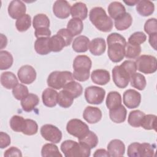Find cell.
Instances as JSON below:
<instances>
[{"mask_svg": "<svg viewBox=\"0 0 157 157\" xmlns=\"http://www.w3.org/2000/svg\"><path fill=\"white\" fill-rule=\"evenodd\" d=\"M74 98L66 91L61 90L58 93L57 104L63 108H69L73 103Z\"/></svg>", "mask_w": 157, "mask_h": 157, "instance_id": "38", "label": "cell"}, {"mask_svg": "<svg viewBox=\"0 0 157 157\" xmlns=\"http://www.w3.org/2000/svg\"><path fill=\"white\" fill-rule=\"evenodd\" d=\"M33 26L36 29L40 28L50 27V20L48 17L44 13H39L36 15L33 20Z\"/></svg>", "mask_w": 157, "mask_h": 157, "instance_id": "37", "label": "cell"}, {"mask_svg": "<svg viewBox=\"0 0 157 157\" xmlns=\"http://www.w3.org/2000/svg\"><path fill=\"white\" fill-rule=\"evenodd\" d=\"M13 56L10 53L6 50L0 51V69L6 70L9 69L13 64Z\"/></svg>", "mask_w": 157, "mask_h": 157, "instance_id": "39", "label": "cell"}, {"mask_svg": "<svg viewBox=\"0 0 157 157\" xmlns=\"http://www.w3.org/2000/svg\"><path fill=\"white\" fill-rule=\"evenodd\" d=\"M34 34L37 39L42 37H50L51 36V31L49 28H40L35 29Z\"/></svg>", "mask_w": 157, "mask_h": 157, "instance_id": "50", "label": "cell"}, {"mask_svg": "<svg viewBox=\"0 0 157 157\" xmlns=\"http://www.w3.org/2000/svg\"><path fill=\"white\" fill-rule=\"evenodd\" d=\"M140 126L146 130L154 129L156 131V116L155 115H145L142 120Z\"/></svg>", "mask_w": 157, "mask_h": 157, "instance_id": "41", "label": "cell"}, {"mask_svg": "<svg viewBox=\"0 0 157 157\" xmlns=\"http://www.w3.org/2000/svg\"><path fill=\"white\" fill-rule=\"evenodd\" d=\"M58 93L52 88H46L42 94V102L44 105L48 107L56 106L58 100Z\"/></svg>", "mask_w": 157, "mask_h": 157, "instance_id": "18", "label": "cell"}, {"mask_svg": "<svg viewBox=\"0 0 157 157\" xmlns=\"http://www.w3.org/2000/svg\"><path fill=\"white\" fill-rule=\"evenodd\" d=\"M57 34L61 35L63 37V39L65 40L67 46H69L71 44L73 36L71 34V33L68 31V30L67 29H65V28L60 29L57 32Z\"/></svg>", "mask_w": 157, "mask_h": 157, "instance_id": "52", "label": "cell"}, {"mask_svg": "<svg viewBox=\"0 0 157 157\" xmlns=\"http://www.w3.org/2000/svg\"><path fill=\"white\" fill-rule=\"evenodd\" d=\"M123 103L129 109L139 107L141 102V94L135 90L129 89L123 93Z\"/></svg>", "mask_w": 157, "mask_h": 157, "instance_id": "11", "label": "cell"}, {"mask_svg": "<svg viewBox=\"0 0 157 157\" xmlns=\"http://www.w3.org/2000/svg\"><path fill=\"white\" fill-rule=\"evenodd\" d=\"M12 94L16 99L21 100L29 94L28 87L25 85L18 83L12 89Z\"/></svg>", "mask_w": 157, "mask_h": 157, "instance_id": "45", "label": "cell"}, {"mask_svg": "<svg viewBox=\"0 0 157 157\" xmlns=\"http://www.w3.org/2000/svg\"><path fill=\"white\" fill-rule=\"evenodd\" d=\"M31 18L28 14H25L17 20L15 26L17 29L20 32H25L27 31L31 26Z\"/></svg>", "mask_w": 157, "mask_h": 157, "instance_id": "40", "label": "cell"}, {"mask_svg": "<svg viewBox=\"0 0 157 157\" xmlns=\"http://www.w3.org/2000/svg\"><path fill=\"white\" fill-rule=\"evenodd\" d=\"M25 124V119L19 115H13L10 120V126L15 132H22Z\"/></svg>", "mask_w": 157, "mask_h": 157, "instance_id": "43", "label": "cell"}, {"mask_svg": "<svg viewBox=\"0 0 157 157\" xmlns=\"http://www.w3.org/2000/svg\"><path fill=\"white\" fill-rule=\"evenodd\" d=\"M63 88V90L67 92L74 99L79 97L83 93L82 86L74 80L67 83Z\"/></svg>", "mask_w": 157, "mask_h": 157, "instance_id": "31", "label": "cell"}, {"mask_svg": "<svg viewBox=\"0 0 157 157\" xmlns=\"http://www.w3.org/2000/svg\"><path fill=\"white\" fill-rule=\"evenodd\" d=\"M92 62L86 55L77 56L73 62L74 72L72 75L74 79L79 82H85L90 77Z\"/></svg>", "mask_w": 157, "mask_h": 157, "instance_id": "4", "label": "cell"}, {"mask_svg": "<svg viewBox=\"0 0 157 157\" xmlns=\"http://www.w3.org/2000/svg\"><path fill=\"white\" fill-rule=\"evenodd\" d=\"M1 83L5 88L10 90L13 89L18 83V81L13 72L7 71L1 74Z\"/></svg>", "mask_w": 157, "mask_h": 157, "instance_id": "24", "label": "cell"}, {"mask_svg": "<svg viewBox=\"0 0 157 157\" xmlns=\"http://www.w3.org/2000/svg\"><path fill=\"white\" fill-rule=\"evenodd\" d=\"M141 52L140 45H137L134 44H131L126 42L125 48V55L126 58L134 59L137 58Z\"/></svg>", "mask_w": 157, "mask_h": 157, "instance_id": "42", "label": "cell"}, {"mask_svg": "<svg viewBox=\"0 0 157 157\" xmlns=\"http://www.w3.org/2000/svg\"><path fill=\"white\" fill-rule=\"evenodd\" d=\"M83 29V25L82 20L79 18H72L67 23V29L73 37L81 34Z\"/></svg>", "mask_w": 157, "mask_h": 157, "instance_id": "30", "label": "cell"}, {"mask_svg": "<svg viewBox=\"0 0 157 157\" xmlns=\"http://www.w3.org/2000/svg\"><path fill=\"white\" fill-rule=\"evenodd\" d=\"M67 132L77 137L78 139L83 137L89 131L88 126L80 119L74 118L69 120L66 125Z\"/></svg>", "mask_w": 157, "mask_h": 157, "instance_id": "8", "label": "cell"}, {"mask_svg": "<svg viewBox=\"0 0 157 157\" xmlns=\"http://www.w3.org/2000/svg\"><path fill=\"white\" fill-rule=\"evenodd\" d=\"M1 48L2 49L3 48L6 47L7 43V39L6 36H4L2 34H1Z\"/></svg>", "mask_w": 157, "mask_h": 157, "instance_id": "56", "label": "cell"}, {"mask_svg": "<svg viewBox=\"0 0 157 157\" xmlns=\"http://www.w3.org/2000/svg\"><path fill=\"white\" fill-rule=\"evenodd\" d=\"M91 78L94 83L99 85H105L110 82V75L107 70L96 69L91 72Z\"/></svg>", "mask_w": 157, "mask_h": 157, "instance_id": "17", "label": "cell"}, {"mask_svg": "<svg viewBox=\"0 0 157 157\" xmlns=\"http://www.w3.org/2000/svg\"><path fill=\"white\" fill-rule=\"evenodd\" d=\"M129 82L132 87L140 91L144 90L147 85L146 79L144 75L137 72L134 73L131 77Z\"/></svg>", "mask_w": 157, "mask_h": 157, "instance_id": "35", "label": "cell"}, {"mask_svg": "<svg viewBox=\"0 0 157 157\" xmlns=\"http://www.w3.org/2000/svg\"><path fill=\"white\" fill-rule=\"evenodd\" d=\"M145 115V114L144 112L139 110H132L130 112L128 115V122L131 126L134 128H139L140 126L142 120Z\"/></svg>", "mask_w": 157, "mask_h": 157, "instance_id": "34", "label": "cell"}, {"mask_svg": "<svg viewBox=\"0 0 157 157\" xmlns=\"http://www.w3.org/2000/svg\"><path fill=\"white\" fill-rule=\"evenodd\" d=\"M105 91L101 87L90 86L85 90V98L86 102L91 104H101L105 98Z\"/></svg>", "mask_w": 157, "mask_h": 157, "instance_id": "9", "label": "cell"}, {"mask_svg": "<svg viewBox=\"0 0 157 157\" xmlns=\"http://www.w3.org/2000/svg\"><path fill=\"white\" fill-rule=\"evenodd\" d=\"M41 155L42 157L62 156V155L59 151L58 147L53 143L44 145L41 149Z\"/></svg>", "mask_w": 157, "mask_h": 157, "instance_id": "33", "label": "cell"}, {"mask_svg": "<svg viewBox=\"0 0 157 157\" xmlns=\"http://www.w3.org/2000/svg\"><path fill=\"white\" fill-rule=\"evenodd\" d=\"M8 13L13 19H18L26 14V7L21 1H12L8 6Z\"/></svg>", "mask_w": 157, "mask_h": 157, "instance_id": "14", "label": "cell"}, {"mask_svg": "<svg viewBox=\"0 0 157 157\" xmlns=\"http://www.w3.org/2000/svg\"><path fill=\"white\" fill-rule=\"evenodd\" d=\"M132 18L130 13L126 12L124 14L115 20L114 25L118 31H124L128 29L132 25Z\"/></svg>", "mask_w": 157, "mask_h": 157, "instance_id": "29", "label": "cell"}, {"mask_svg": "<svg viewBox=\"0 0 157 157\" xmlns=\"http://www.w3.org/2000/svg\"><path fill=\"white\" fill-rule=\"evenodd\" d=\"M89 44L90 40L86 36H79L74 39L72 44V47L75 52L83 53L88 50Z\"/></svg>", "mask_w": 157, "mask_h": 157, "instance_id": "25", "label": "cell"}, {"mask_svg": "<svg viewBox=\"0 0 157 157\" xmlns=\"http://www.w3.org/2000/svg\"><path fill=\"white\" fill-rule=\"evenodd\" d=\"M40 134L42 137L47 141L53 144L59 143L62 139V132L56 126L46 124L40 128Z\"/></svg>", "mask_w": 157, "mask_h": 157, "instance_id": "10", "label": "cell"}, {"mask_svg": "<svg viewBox=\"0 0 157 157\" xmlns=\"http://www.w3.org/2000/svg\"><path fill=\"white\" fill-rule=\"evenodd\" d=\"M72 73L70 71H53L51 72L47 78V85L49 87L60 90L63 88L67 83L74 81Z\"/></svg>", "mask_w": 157, "mask_h": 157, "instance_id": "6", "label": "cell"}, {"mask_svg": "<svg viewBox=\"0 0 157 157\" xmlns=\"http://www.w3.org/2000/svg\"><path fill=\"white\" fill-rule=\"evenodd\" d=\"M83 117L88 123L94 124L101 120L102 112L96 107L88 106L83 110Z\"/></svg>", "mask_w": 157, "mask_h": 157, "instance_id": "15", "label": "cell"}, {"mask_svg": "<svg viewBox=\"0 0 157 157\" xmlns=\"http://www.w3.org/2000/svg\"><path fill=\"white\" fill-rule=\"evenodd\" d=\"M78 142L87 145L90 149L96 147L98 144V137L91 131H89L83 137L78 139Z\"/></svg>", "mask_w": 157, "mask_h": 157, "instance_id": "36", "label": "cell"}, {"mask_svg": "<svg viewBox=\"0 0 157 157\" xmlns=\"http://www.w3.org/2000/svg\"><path fill=\"white\" fill-rule=\"evenodd\" d=\"M105 104L109 110L118 107L121 104V94L117 91L109 92L107 96Z\"/></svg>", "mask_w": 157, "mask_h": 157, "instance_id": "32", "label": "cell"}, {"mask_svg": "<svg viewBox=\"0 0 157 157\" xmlns=\"http://www.w3.org/2000/svg\"><path fill=\"white\" fill-rule=\"evenodd\" d=\"M156 39H157V34L149 35V39H148L149 44L155 50H156Z\"/></svg>", "mask_w": 157, "mask_h": 157, "instance_id": "55", "label": "cell"}, {"mask_svg": "<svg viewBox=\"0 0 157 157\" xmlns=\"http://www.w3.org/2000/svg\"><path fill=\"white\" fill-rule=\"evenodd\" d=\"M49 45L51 52H59L61 51L64 47L67 46L63 37L57 33L50 37Z\"/></svg>", "mask_w": 157, "mask_h": 157, "instance_id": "28", "label": "cell"}, {"mask_svg": "<svg viewBox=\"0 0 157 157\" xmlns=\"http://www.w3.org/2000/svg\"><path fill=\"white\" fill-rule=\"evenodd\" d=\"M155 10L154 4L148 0L139 1L136 4V11L143 17H148L151 15Z\"/></svg>", "mask_w": 157, "mask_h": 157, "instance_id": "23", "label": "cell"}, {"mask_svg": "<svg viewBox=\"0 0 157 157\" xmlns=\"http://www.w3.org/2000/svg\"><path fill=\"white\" fill-rule=\"evenodd\" d=\"M71 14L72 18L85 20L88 17V9L86 4L82 2L75 3L71 7Z\"/></svg>", "mask_w": 157, "mask_h": 157, "instance_id": "22", "label": "cell"}, {"mask_svg": "<svg viewBox=\"0 0 157 157\" xmlns=\"http://www.w3.org/2000/svg\"><path fill=\"white\" fill-rule=\"evenodd\" d=\"M4 156L6 157L22 156V153L20 150L18 148L15 147H11L5 151Z\"/></svg>", "mask_w": 157, "mask_h": 157, "instance_id": "53", "label": "cell"}, {"mask_svg": "<svg viewBox=\"0 0 157 157\" xmlns=\"http://www.w3.org/2000/svg\"><path fill=\"white\" fill-rule=\"evenodd\" d=\"M127 110L124 106L120 105L118 107L109 110V117L110 120L116 123H121L126 120Z\"/></svg>", "mask_w": 157, "mask_h": 157, "instance_id": "21", "label": "cell"}, {"mask_svg": "<svg viewBox=\"0 0 157 157\" xmlns=\"http://www.w3.org/2000/svg\"><path fill=\"white\" fill-rule=\"evenodd\" d=\"M108 44L107 55L113 63L120 62L124 57L126 40L121 34L113 33L107 37Z\"/></svg>", "mask_w": 157, "mask_h": 157, "instance_id": "2", "label": "cell"}, {"mask_svg": "<svg viewBox=\"0 0 157 157\" xmlns=\"http://www.w3.org/2000/svg\"><path fill=\"white\" fill-rule=\"evenodd\" d=\"M107 151L110 156H123L125 152L124 144L119 139H113L107 145Z\"/></svg>", "mask_w": 157, "mask_h": 157, "instance_id": "16", "label": "cell"}, {"mask_svg": "<svg viewBox=\"0 0 157 157\" xmlns=\"http://www.w3.org/2000/svg\"><path fill=\"white\" fill-rule=\"evenodd\" d=\"M39 98L37 95L29 93L21 100V105L23 110L26 112H31L39 104Z\"/></svg>", "mask_w": 157, "mask_h": 157, "instance_id": "20", "label": "cell"}, {"mask_svg": "<svg viewBox=\"0 0 157 157\" xmlns=\"http://www.w3.org/2000/svg\"><path fill=\"white\" fill-rule=\"evenodd\" d=\"M89 18L91 23L100 31L110 32L113 28V21L101 7L92 8L89 13Z\"/></svg>", "mask_w": 157, "mask_h": 157, "instance_id": "3", "label": "cell"}, {"mask_svg": "<svg viewBox=\"0 0 157 157\" xmlns=\"http://www.w3.org/2000/svg\"><path fill=\"white\" fill-rule=\"evenodd\" d=\"M53 12L59 18H67L70 15L71 6L67 1L57 0L53 4Z\"/></svg>", "mask_w": 157, "mask_h": 157, "instance_id": "13", "label": "cell"}, {"mask_svg": "<svg viewBox=\"0 0 157 157\" xmlns=\"http://www.w3.org/2000/svg\"><path fill=\"white\" fill-rule=\"evenodd\" d=\"M50 37L38 38L34 42L35 51L39 55H45L51 52L49 45Z\"/></svg>", "mask_w": 157, "mask_h": 157, "instance_id": "26", "label": "cell"}, {"mask_svg": "<svg viewBox=\"0 0 157 157\" xmlns=\"http://www.w3.org/2000/svg\"><path fill=\"white\" fill-rule=\"evenodd\" d=\"M88 49L90 53L93 55L100 56L102 55L106 49L105 40L101 37L93 39L89 44Z\"/></svg>", "mask_w": 157, "mask_h": 157, "instance_id": "19", "label": "cell"}, {"mask_svg": "<svg viewBox=\"0 0 157 157\" xmlns=\"http://www.w3.org/2000/svg\"><path fill=\"white\" fill-rule=\"evenodd\" d=\"M38 131V125L37 123L31 119H25V127L22 131L23 134L27 136H33L36 134Z\"/></svg>", "mask_w": 157, "mask_h": 157, "instance_id": "44", "label": "cell"}, {"mask_svg": "<svg viewBox=\"0 0 157 157\" xmlns=\"http://www.w3.org/2000/svg\"><path fill=\"white\" fill-rule=\"evenodd\" d=\"M136 71V63L131 60H126L121 65L115 66L112 71L115 85L119 88H126L129 84L131 77Z\"/></svg>", "mask_w": 157, "mask_h": 157, "instance_id": "1", "label": "cell"}, {"mask_svg": "<svg viewBox=\"0 0 157 157\" xmlns=\"http://www.w3.org/2000/svg\"><path fill=\"white\" fill-rule=\"evenodd\" d=\"M17 75L22 83L31 84L36 78V72L31 66L24 65L18 69Z\"/></svg>", "mask_w": 157, "mask_h": 157, "instance_id": "12", "label": "cell"}, {"mask_svg": "<svg viewBox=\"0 0 157 157\" xmlns=\"http://www.w3.org/2000/svg\"><path fill=\"white\" fill-rule=\"evenodd\" d=\"M139 153V157L153 156L155 155V148L151 144L144 142L140 144Z\"/></svg>", "mask_w": 157, "mask_h": 157, "instance_id": "46", "label": "cell"}, {"mask_svg": "<svg viewBox=\"0 0 157 157\" xmlns=\"http://www.w3.org/2000/svg\"><path fill=\"white\" fill-rule=\"evenodd\" d=\"M10 137L6 132H0V148H4L8 147L10 144Z\"/></svg>", "mask_w": 157, "mask_h": 157, "instance_id": "51", "label": "cell"}, {"mask_svg": "<svg viewBox=\"0 0 157 157\" xmlns=\"http://www.w3.org/2000/svg\"><path fill=\"white\" fill-rule=\"evenodd\" d=\"M138 0H129V1H124V2L125 4H126L127 5L129 6H133L134 5H136L137 3L138 2Z\"/></svg>", "mask_w": 157, "mask_h": 157, "instance_id": "57", "label": "cell"}, {"mask_svg": "<svg viewBox=\"0 0 157 157\" xmlns=\"http://www.w3.org/2000/svg\"><path fill=\"white\" fill-rule=\"evenodd\" d=\"M94 157H102V156H110L107 151L105 149H98L95 151L94 153L93 154Z\"/></svg>", "mask_w": 157, "mask_h": 157, "instance_id": "54", "label": "cell"}, {"mask_svg": "<svg viewBox=\"0 0 157 157\" xmlns=\"http://www.w3.org/2000/svg\"><path fill=\"white\" fill-rule=\"evenodd\" d=\"M60 147L66 157H88L91 154V149L87 145L72 140H64Z\"/></svg>", "mask_w": 157, "mask_h": 157, "instance_id": "5", "label": "cell"}, {"mask_svg": "<svg viewBox=\"0 0 157 157\" xmlns=\"http://www.w3.org/2000/svg\"><path fill=\"white\" fill-rule=\"evenodd\" d=\"M144 31L148 35L157 34L156 19L151 18L147 20L144 25Z\"/></svg>", "mask_w": 157, "mask_h": 157, "instance_id": "48", "label": "cell"}, {"mask_svg": "<svg viewBox=\"0 0 157 157\" xmlns=\"http://www.w3.org/2000/svg\"><path fill=\"white\" fill-rule=\"evenodd\" d=\"M137 70L146 74H153L156 71L157 61L154 56L142 55L136 58Z\"/></svg>", "mask_w": 157, "mask_h": 157, "instance_id": "7", "label": "cell"}, {"mask_svg": "<svg viewBox=\"0 0 157 157\" xmlns=\"http://www.w3.org/2000/svg\"><path fill=\"white\" fill-rule=\"evenodd\" d=\"M147 36L144 33L141 31H137L134 33L129 36L128 43L137 45H140V44L145 42Z\"/></svg>", "mask_w": 157, "mask_h": 157, "instance_id": "47", "label": "cell"}, {"mask_svg": "<svg viewBox=\"0 0 157 157\" xmlns=\"http://www.w3.org/2000/svg\"><path fill=\"white\" fill-rule=\"evenodd\" d=\"M140 143L139 142H134L131 144L128 147L127 150V155L129 157H139V148Z\"/></svg>", "mask_w": 157, "mask_h": 157, "instance_id": "49", "label": "cell"}, {"mask_svg": "<svg viewBox=\"0 0 157 157\" xmlns=\"http://www.w3.org/2000/svg\"><path fill=\"white\" fill-rule=\"evenodd\" d=\"M108 13L110 18L115 20L126 13V9L121 2L113 1L108 6Z\"/></svg>", "mask_w": 157, "mask_h": 157, "instance_id": "27", "label": "cell"}]
</instances>
